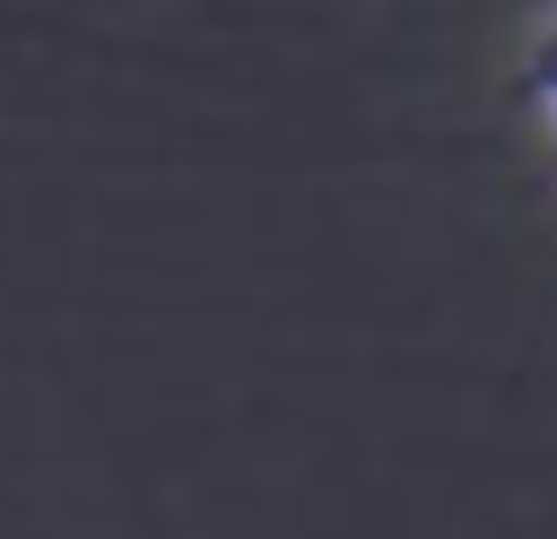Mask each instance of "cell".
Wrapping results in <instances>:
<instances>
[{"mask_svg":"<svg viewBox=\"0 0 557 539\" xmlns=\"http://www.w3.org/2000/svg\"><path fill=\"white\" fill-rule=\"evenodd\" d=\"M531 78H557V17L540 26V52H531Z\"/></svg>","mask_w":557,"mask_h":539,"instance_id":"1","label":"cell"},{"mask_svg":"<svg viewBox=\"0 0 557 539\" xmlns=\"http://www.w3.org/2000/svg\"><path fill=\"white\" fill-rule=\"evenodd\" d=\"M531 96H540V113H548V130H557V78H531Z\"/></svg>","mask_w":557,"mask_h":539,"instance_id":"2","label":"cell"}]
</instances>
